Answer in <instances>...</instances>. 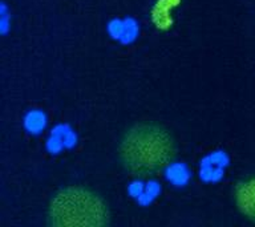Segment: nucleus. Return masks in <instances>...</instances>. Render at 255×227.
I'll use <instances>...</instances> for the list:
<instances>
[{
    "instance_id": "f03ea898",
    "label": "nucleus",
    "mask_w": 255,
    "mask_h": 227,
    "mask_svg": "<svg viewBox=\"0 0 255 227\" xmlns=\"http://www.w3.org/2000/svg\"><path fill=\"white\" fill-rule=\"evenodd\" d=\"M52 226L103 227L109 223L107 203L89 189L80 186L60 190L48 209Z\"/></svg>"
},
{
    "instance_id": "f257e3e1",
    "label": "nucleus",
    "mask_w": 255,
    "mask_h": 227,
    "mask_svg": "<svg viewBox=\"0 0 255 227\" xmlns=\"http://www.w3.org/2000/svg\"><path fill=\"white\" fill-rule=\"evenodd\" d=\"M174 157V139L157 123H137L124 134L120 143V159L124 167L137 177L157 175Z\"/></svg>"
},
{
    "instance_id": "7ed1b4c3",
    "label": "nucleus",
    "mask_w": 255,
    "mask_h": 227,
    "mask_svg": "<svg viewBox=\"0 0 255 227\" xmlns=\"http://www.w3.org/2000/svg\"><path fill=\"white\" fill-rule=\"evenodd\" d=\"M235 202L243 215L255 221V177L238 183L235 189Z\"/></svg>"
},
{
    "instance_id": "20e7f679",
    "label": "nucleus",
    "mask_w": 255,
    "mask_h": 227,
    "mask_svg": "<svg viewBox=\"0 0 255 227\" xmlns=\"http://www.w3.org/2000/svg\"><path fill=\"white\" fill-rule=\"evenodd\" d=\"M181 0H157L151 9V20L158 29L166 31L173 25L171 11L174 9Z\"/></svg>"
}]
</instances>
